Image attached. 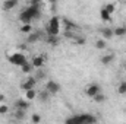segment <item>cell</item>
<instances>
[{
	"instance_id": "24",
	"label": "cell",
	"mask_w": 126,
	"mask_h": 124,
	"mask_svg": "<svg viewBox=\"0 0 126 124\" xmlns=\"http://www.w3.org/2000/svg\"><path fill=\"white\" fill-rule=\"evenodd\" d=\"M117 93H119V95H126V80H123V82L117 86Z\"/></svg>"
},
{
	"instance_id": "16",
	"label": "cell",
	"mask_w": 126,
	"mask_h": 124,
	"mask_svg": "<svg viewBox=\"0 0 126 124\" xmlns=\"http://www.w3.org/2000/svg\"><path fill=\"white\" fill-rule=\"evenodd\" d=\"M101 35H103L104 39L107 41V39H111V38L114 37V31H113L111 28H103V29H101Z\"/></svg>"
},
{
	"instance_id": "25",
	"label": "cell",
	"mask_w": 126,
	"mask_h": 124,
	"mask_svg": "<svg viewBox=\"0 0 126 124\" xmlns=\"http://www.w3.org/2000/svg\"><path fill=\"white\" fill-rule=\"evenodd\" d=\"M104 9H106L109 13H111V15H113V13H114V10H116V4H114V3H107V4L104 6Z\"/></svg>"
},
{
	"instance_id": "4",
	"label": "cell",
	"mask_w": 126,
	"mask_h": 124,
	"mask_svg": "<svg viewBox=\"0 0 126 124\" xmlns=\"http://www.w3.org/2000/svg\"><path fill=\"white\" fill-rule=\"evenodd\" d=\"M7 62L10 63V64H13V66H22L25 62H28L27 60V56L24 54V53H12V54H9L7 56Z\"/></svg>"
},
{
	"instance_id": "23",
	"label": "cell",
	"mask_w": 126,
	"mask_h": 124,
	"mask_svg": "<svg viewBox=\"0 0 126 124\" xmlns=\"http://www.w3.org/2000/svg\"><path fill=\"white\" fill-rule=\"evenodd\" d=\"M15 118H16V120H24V118H25V110H18V108H16V111H15Z\"/></svg>"
},
{
	"instance_id": "7",
	"label": "cell",
	"mask_w": 126,
	"mask_h": 124,
	"mask_svg": "<svg viewBox=\"0 0 126 124\" xmlns=\"http://www.w3.org/2000/svg\"><path fill=\"white\" fill-rule=\"evenodd\" d=\"M98 92H101V86H100L98 83H91V85H88V86L85 88V93H87V96H90V98L95 96Z\"/></svg>"
},
{
	"instance_id": "2",
	"label": "cell",
	"mask_w": 126,
	"mask_h": 124,
	"mask_svg": "<svg viewBox=\"0 0 126 124\" xmlns=\"http://www.w3.org/2000/svg\"><path fill=\"white\" fill-rule=\"evenodd\" d=\"M66 124H93L97 123V118L91 114H79V115H73L66 118Z\"/></svg>"
},
{
	"instance_id": "22",
	"label": "cell",
	"mask_w": 126,
	"mask_h": 124,
	"mask_svg": "<svg viewBox=\"0 0 126 124\" xmlns=\"http://www.w3.org/2000/svg\"><path fill=\"white\" fill-rule=\"evenodd\" d=\"M21 32L25 34V35H28L30 32H32V25L31 24H22V26H21Z\"/></svg>"
},
{
	"instance_id": "12",
	"label": "cell",
	"mask_w": 126,
	"mask_h": 124,
	"mask_svg": "<svg viewBox=\"0 0 126 124\" xmlns=\"http://www.w3.org/2000/svg\"><path fill=\"white\" fill-rule=\"evenodd\" d=\"M31 63L34 64V67H35V69H40V67H43V66H44L46 59H44V56H35V57L32 59Z\"/></svg>"
},
{
	"instance_id": "3",
	"label": "cell",
	"mask_w": 126,
	"mask_h": 124,
	"mask_svg": "<svg viewBox=\"0 0 126 124\" xmlns=\"http://www.w3.org/2000/svg\"><path fill=\"white\" fill-rule=\"evenodd\" d=\"M62 32V18L59 16H53L46 28V34L47 35H60Z\"/></svg>"
},
{
	"instance_id": "5",
	"label": "cell",
	"mask_w": 126,
	"mask_h": 124,
	"mask_svg": "<svg viewBox=\"0 0 126 124\" xmlns=\"http://www.w3.org/2000/svg\"><path fill=\"white\" fill-rule=\"evenodd\" d=\"M46 89L51 93V95H56V93L60 92L62 86H60V83H59V82H56V80H48V82H47V85H46Z\"/></svg>"
},
{
	"instance_id": "6",
	"label": "cell",
	"mask_w": 126,
	"mask_h": 124,
	"mask_svg": "<svg viewBox=\"0 0 126 124\" xmlns=\"http://www.w3.org/2000/svg\"><path fill=\"white\" fill-rule=\"evenodd\" d=\"M43 38H44L43 32L32 31V32H30V34L27 35V42H28V44H35V42H38V41L43 39Z\"/></svg>"
},
{
	"instance_id": "27",
	"label": "cell",
	"mask_w": 126,
	"mask_h": 124,
	"mask_svg": "<svg viewBox=\"0 0 126 124\" xmlns=\"http://www.w3.org/2000/svg\"><path fill=\"white\" fill-rule=\"evenodd\" d=\"M7 112H9V107L4 105V104L0 105V114H7Z\"/></svg>"
},
{
	"instance_id": "21",
	"label": "cell",
	"mask_w": 126,
	"mask_h": 124,
	"mask_svg": "<svg viewBox=\"0 0 126 124\" xmlns=\"http://www.w3.org/2000/svg\"><path fill=\"white\" fill-rule=\"evenodd\" d=\"M94 45H95V48H97V50H106L107 42H106V39H97Z\"/></svg>"
},
{
	"instance_id": "1",
	"label": "cell",
	"mask_w": 126,
	"mask_h": 124,
	"mask_svg": "<svg viewBox=\"0 0 126 124\" xmlns=\"http://www.w3.org/2000/svg\"><path fill=\"white\" fill-rule=\"evenodd\" d=\"M41 16L40 4H30L19 13V22L21 24H32V21L38 19Z\"/></svg>"
},
{
	"instance_id": "20",
	"label": "cell",
	"mask_w": 126,
	"mask_h": 124,
	"mask_svg": "<svg viewBox=\"0 0 126 124\" xmlns=\"http://www.w3.org/2000/svg\"><path fill=\"white\" fill-rule=\"evenodd\" d=\"M113 31H114V37H125L126 35V26H116Z\"/></svg>"
},
{
	"instance_id": "19",
	"label": "cell",
	"mask_w": 126,
	"mask_h": 124,
	"mask_svg": "<svg viewBox=\"0 0 126 124\" xmlns=\"http://www.w3.org/2000/svg\"><path fill=\"white\" fill-rule=\"evenodd\" d=\"M46 76H47V73L43 70V67H40V69L37 70V73L34 74V77L37 79V82H38V80H44V79H46Z\"/></svg>"
},
{
	"instance_id": "8",
	"label": "cell",
	"mask_w": 126,
	"mask_h": 124,
	"mask_svg": "<svg viewBox=\"0 0 126 124\" xmlns=\"http://www.w3.org/2000/svg\"><path fill=\"white\" fill-rule=\"evenodd\" d=\"M18 3H19V0H4L3 4H1V9L4 12H10L18 6Z\"/></svg>"
},
{
	"instance_id": "17",
	"label": "cell",
	"mask_w": 126,
	"mask_h": 124,
	"mask_svg": "<svg viewBox=\"0 0 126 124\" xmlns=\"http://www.w3.org/2000/svg\"><path fill=\"white\" fill-rule=\"evenodd\" d=\"M100 18H101L103 22H110V21H111V13H109L104 7H101V10H100Z\"/></svg>"
},
{
	"instance_id": "28",
	"label": "cell",
	"mask_w": 126,
	"mask_h": 124,
	"mask_svg": "<svg viewBox=\"0 0 126 124\" xmlns=\"http://www.w3.org/2000/svg\"><path fill=\"white\" fill-rule=\"evenodd\" d=\"M31 121H32V123H40V121H41V117H40L38 114H32Z\"/></svg>"
},
{
	"instance_id": "10",
	"label": "cell",
	"mask_w": 126,
	"mask_h": 124,
	"mask_svg": "<svg viewBox=\"0 0 126 124\" xmlns=\"http://www.w3.org/2000/svg\"><path fill=\"white\" fill-rule=\"evenodd\" d=\"M35 85H37V79L34 77V76H30V77H27V80L22 83V89L24 91H27V89H31V88H35Z\"/></svg>"
},
{
	"instance_id": "14",
	"label": "cell",
	"mask_w": 126,
	"mask_h": 124,
	"mask_svg": "<svg viewBox=\"0 0 126 124\" xmlns=\"http://www.w3.org/2000/svg\"><path fill=\"white\" fill-rule=\"evenodd\" d=\"M46 42L50 44V45H53V47L59 45V42H60L59 35H46Z\"/></svg>"
},
{
	"instance_id": "13",
	"label": "cell",
	"mask_w": 126,
	"mask_h": 124,
	"mask_svg": "<svg viewBox=\"0 0 126 124\" xmlns=\"http://www.w3.org/2000/svg\"><path fill=\"white\" fill-rule=\"evenodd\" d=\"M34 64L31 62H25L22 66H21V70H22V73H25V74H31L32 72H34Z\"/></svg>"
},
{
	"instance_id": "30",
	"label": "cell",
	"mask_w": 126,
	"mask_h": 124,
	"mask_svg": "<svg viewBox=\"0 0 126 124\" xmlns=\"http://www.w3.org/2000/svg\"><path fill=\"white\" fill-rule=\"evenodd\" d=\"M6 101V96L4 95H0V102H4Z\"/></svg>"
},
{
	"instance_id": "9",
	"label": "cell",
	"mask_w": 126,
	"mask_h": 124,
	"mask_svg": "<svg viewBox=\"0 0 126 124\" xmlns=\"http://www.w3.org/2000/svg\"><path fill=\"white\" fill-rule=\"evenodd\" d=\"M15 108H18V110H28L30 108V101L27 99V98H19V99H16L15 101Z\"/></svg>"
},
{
	"instance_id": "18",
	"label": "cell",
	"mask_w": 126,
	"mask_h": 124,
	"mask_svg": "<svg viewBox=\"0 0 126 124\" xmlns=\"http://www.w3.org/2000/svg\"><path fill=\"white\" fill-rule=\"evenodd\" d=\"M25 98H27L28 101H34V99L37 98V91H35L34 88L27 89V91H25Z\"/></svg>"
},
{
	"instance_id": "26",
	"label": "cell",
	"mask_w": 126,
	"mask_h": 124,
	"mask_svg": "<svg viewBox=\"0 0 126 124\" xmlns=\"http://www.w3.org/2000/svg\"><path fill=\"white\" fill-rule=\"evenodd\" d=\"M93 99H94L95 102H100V104H101V102H104V101H106V96H104L101 92H98L95 96H93Z\"/></svg>"
},
{
	"instance_id": "15",
	"label": "cell",
	"mask_w": 126,
	"mask_h": 124,
	"mask_svg": "<svg viewBox=\"0 0 126 124\" xmlns=\"http://www.w3.org/2000/svg\"><path fill=\"white\" fill-rule=\"evenodd\" d=\"M50 96H51V93L48 92L47 89H43V91H40V92H37V98H38V99H40L41 102H47Z\"/></svg>"
},
{
	"instance_id": "11",
	"label": "cell",
	"mask_w": 126,
	"mask_h": 124,
	"mask_svg": "<svg viewBox=\"0 0 126 124\" xmlns=\"http://www.w3.org/2000/svg\"><path fill=\"white\" fill-rule=\"evenodd\" d=\"M114 54L113 53H109V54H104V56H101V59H100V62L101 64H104V66H110L111 63L114 62Z\"/></svg>"
},
{
	"instance_id": "29",
	"label": "cell",
	"mask_w": 126,
	"mask_h": 124,
	"mask_svg": "<svg viewBox=\"0 0 126 124\" xmlns=\"http://www.w3.org/2000/svg\"><path fill=\"white\" fill-rule=\"evenodd\" d=\"M46 1H48V3H50L51 6H54V4L57 3V0H46Z\"/></svg>"
}]
</instances>
